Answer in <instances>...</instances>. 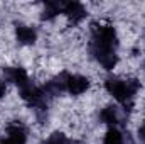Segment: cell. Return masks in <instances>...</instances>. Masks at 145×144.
Segmentation results:
<instances>
[{
    "mask_svg": "<svg viewBox=\"0 0 145 144\" xmlns=\"http://www.w3.org/2000/svg\"><path fill=\"white\" fill-rule=\"evenodd\" d=\"M103 144H125L123 134H121L118 129L111 127V129L106 131V134H105V137H103Z\"/></svg>",
    "mask_w": 145,
    "mask_h": 144,
    "instance_id": "8fae6325",
    "label": "cell"
},
{
    "mask_svg": "<svg viewBox=\"0 0 145 144\" xmlns=\"http://www.w3.org/2000/svg\"><path fill=\"white\" fill-rule=\"evenodd\" d=\"M100 120L103 122V124H106V126H118L120 124V115H118V110L115 107H105L101 112H100Z\"/></svg>",
    "mask_w": 145,
    "mask_h": 144,
    "instance_id": "9c48e42d",
    "label": "cell"
},
{
    "mask_svg": "<svg viewBox=\"0 0 145 144\" xmlns=\"http://www.w3.org/2000/svg\"><path fill=\"white\" fill-rule=\"evenodd\" d=\"M61 12H63V3H59V2H47L44 5V10H42V15L40 17L44 20H51V19H54Z\"/></svg>",
    "mask_w": 145,
    "mask_h": 144,
    "instance_id": "30bf717a",
    "label": "cell"
},
{
    "mask_svg": "<svg viewBox=\"0 0 145 144\" xmlns=\"http://www.w3.org/2000/svg\"><path fill=\"white\" fill-rule=\"evenodd\" d=\"M46 144H71V141L63 134V132H52Z\"/></svg>",
    "mask_w": 145,
    "mask_h": 144,
    "instance_id": "7c38bea8",
    "label": "cell"
},
{
    "mask_svg": "<svg viewBox=\"0 0 145 144\" xmlns=\"http://www.w3.org/2000/svg\"><path fill=\"white\" fill-rule=\"evenodd\" d=\"M144 124H145V122H144Z\"/></svg>",
    "mask_w": 145,
    "mask_h": 144,
    "instance_id": "9a60e30c",
    "label": "cell"
},
{
    "mask_svg": "<svg viewBox=\"0 0 145 144\" xmlns=\"http://www.w3.org/2000/svg\"><path fill=\"white\" fill-rule=\"evenodd\" d=\"M89 88V80L83 75H69L68 76V85H66V92H69L71 95H81Z\"/></svg>",
    "mask_w": 145,
    "mask_h": 144,
    "instance_id": "8992f818",
    "label": "cell"
},
{
    "mask_svg": "<svg viewBox=\"0 0 145 144\" xmlns=\"http://www.w3.org/2000/svg\"><path fill=\"white\" fill-rule=\"evenodd\" d=\"M138 139L145 144V124H142V127L138 129Z\"/></svg>",
    "mask_w": 145,
    "mask_h": 144,
    "instance_id": "5bb4252c",
    "label": "cell"
},
{
    "mask_svg": "<svg viewBox=\"0 0 145 144\" xmlns=\"http://www.w3.org/2000/svg\"><path fill=\"white\" fill-rule=\"evenodd\" d=\"M118 46L116 31L110 24H93L91 26V53L105 70H113L118 63L115 53Z\"/></svg>",
    "mask_w": 145,
    "mask_h": 144,
    "instance_id": "6da1fadb",
    "label": "cell"
},
{
    "mask_svg": "<svg viewBox=\"0 0 145 144\" xmlns=\"http://www.w3.org/2000/svg\"><path fill=\"white\" fill-rule=\"evenodd\" d=\"M3 73H5L8 81L15 83L20 88H24V87H27L31 83L29 76H27V71L24 68H20V66H7V68H3Z\"/></svg>",
    "mask_w": 145,
    "mask_h": 144,
    "instance_id": "52a82bcc",
    "label": "cell"
},
{
    "mask_svg": "<svg viewBox=\"0 0 145 144\" xmlns=\"http://www.w3.org/2000/svg\"><path fill=\"white\" fill-rule=\"evenodd\" d=\"M68 73H61V75H57L56 78H52L51 81H47L46 85H44V92H46V95L47 97H56V95H61L64 90H66V85H68Z\"/></svg>",
    "mask_w": 145,
    "mask_h": 144,
    "instance_id": "5b68a950",
    "label": "cell"
},
{
    "mask_svg": "<svg viewBox=\"0 0 145 144\" xmlns=\"http://www.w3.org/2000/svg\"><path fill=\"white\" fill-rule=\"evenodd\" d=\"M27 131L20 122H14L7 127V136L0 139V144H25Z\"/></svg>",
    "mask_w": 145,
    "mask_h": 144,
    "instance_id": "3957f363",
    "label": "cell"
},
{
    "mask_svg": "<svg viewBox=\"0 0 145 144\" xmlns=\"http://www.w3.org/2000/svg\"><path fill=\"white\" fill-rule=\"evenodd\" d=\"M63 14H66V17L72 24H79L83 19H86V9L79 2H66V3H63Z\"/></svg>",
    "mask_w": 145,
    "mask_h": 144,
    "instance_id": "277c9868",
    "label": "cell"
},
{
    "mask_svg": "<svg viewBox=\"0 0 145 144\" xmlns=\"http://www.w3.org/2000/svg\"><path fill=\"white\" fill-rule=\"evenodd\" d=\"M5 93H7V85H5L3 80H0V98L5 97Z\"/></svg>",
    "mask_w": 145,
    "mask_h": 144,
    "instance_id": "4fadbf2b",
    "label": "cell"
},
{
    "mask_svg": "<svg viewBox=\"0 0 145 144\" xmlns=\"http://www.w3.org/2000/svg\"><path fill=\"white\" fill-rule=\"evenodd\" d=\"M15 37L20 44L24 46H31L37 41V32L34 27L31 26H24V24H17L15 26Z\"/></svg>",
    "mask_w": 145,
    "mask_h": 144,
    "instance_id": "ba28073f",
    "label": "cell"
},
{
    "mask_svg": "<svg viewBox=\"0 0 145 144\" xmlns=\"http://www.w3.org/2000/svg\"><path fill=\"white\" fill-rule=\"evenodd\" d=\"M105 88L110 95L118 100L125 110H132L133 107V97L140 88V81L132 78V80H118V78H108L105 81Z\"/></svg>",
    "mask_w": 145,
    "mask_h": 144,
    "instance_id": "7a4b0ae2",
    "label": "cell"
}]
</instances>
